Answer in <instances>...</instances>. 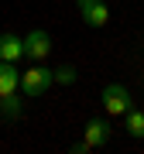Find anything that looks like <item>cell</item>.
I'll list each match as a JSON object with an SVG mask.
<instances>
[{
	"label": "cell",
	"mask_w": 144,
	"mask_h": 154,
	"mask_svg": "<svg viewBox=\"0 0 144 154\" xmlns=\"http://www.w3.org/2000/svg\"><path fill=\"white\" fill-rule=\"evenodd\" d=\"M55 79H52V72L48 69H41V65H34V69H28V72H21V93L24 96H45V89H48Z\"/></svg>",
	"instance_id": "obj_1"
},
{
	"label": "cell",
	"mask_w": 144,
	"mask_h": 154,
	"mask_svg": "<svg viewBox=\"0 0 144 154\" xmlns=\"http://www.w3.org/2000/svg\"><path fill=\"white\" fill-rule=\"evenodd\" d=\"M103 110L110 113V116H124V113L130 110V93L120 82H110V86L103 89Z\"/></svg>",
	"instance_id": "obj_2"
},
{
	"label": "cell",
	"mask_w": 144,
	"mask_h": 154,
	"mask_svg": "<svg viewBox=\"0 0 144 154\" xmlns=\"http://www.w3.org/2000/svg\"><path fill=\"white\" fill-rule=\"evenodd\" d=\"M79 17H83L89 28H103L110 21V11H106L103 0H79Z\"/></svg>",
	"instance_id": "obj_3"
},
{
	"label": "cell",
	"mask_w": 144,
	"mask_h": 154,
	"mask_svg": "<svg viewBox=\"0 0 144 154\" xmlns=\"http://www.w3.org/2000/svg\"><path fill=\"white\" fill-rule=\"evenodd\" d=\"M48 51H52V38L45 31H31L28 38H24V55L34 58V62H45L48 58Z\"/></svg>",
	"instance_id": "obj_4"
},
{
	"label": "cell",
	"mask_w": 144,
	"mask_h": 154,
	"mask_svg": "<svg viewBox=\"0 0 144 154\" xmlns=\"http://www.w3.org/2000/svg\"><path fill=\"white\" fill-rule=\"evenodd\" d=\"M21 86V72H17V62H0V96H11Z\"/></svg>",
	"instance_id": "obj_5"
},
{
	"label": "cell",
	"mask_w": 144,
	"mask_h": 154,
	"mask_svg": "<svg viewBox=\"0 0 144 154\" xmlns=\"http://www.w3.org/2000/svg\"><path fill=\"white\" fill-rule=\"evenodd\" d=\"M106 137H110V127H106L103 120H89L86 123V134H83V144L89 151H96L100 144H106Z\"/></svg>",
	"instance_id": "obj_6"
},
{
	"label": "cell",
	"mask_w": 144,
	"mask_h": 154,
	"mask_svg": "<svg viewBox=\"0 0 144 154\" xmlns=\"http://www.w3.org/2000/svg\"><path fill=\"white\" fill-rule=\"evenodd\" d=\"M24 58V41L17 34H0V62H17Z\"/></svg>",
	"instance_id": "obj_7"
},
{
	"label": "cell",
	"mask_w": 144,
	"mask_h": 154,
	"mask_svg": "<svg viewBox=\"0 0 144 154\" xmlns=\"http://www.w3.org/2000/svg\"><path fill=\"white\" fill-rule=\"evenodd\" d=\"M0 113H4L7 120H17V116L24 113V103L17 99V93H11V96H0Z\"/></svg>",
	"instance_id": "obj_8"
},
{
	"label": "cell",
	"mask_w": 144,
	"mask_h": 154,
	"mask_svg": "<svg viewBox=\"0 0 144 154\" xmlns=\"http://www.w3.org/2000/svg\"><path fill=\"white\" fill-rule=\"evenodd\" d=\"M124 116H127V134H130V137H144V113L130 106Z\"/></svg>",
	"instance_id": "obj_9"
},
{
	"label": "cell",
	"mask_w": 144,
	"mask_h": 154,
	"mask_svg": "<svg viewBox=\"0 0 144 154\" xmlns=\"http://www.w3.org/2000/svg\"><path fill=\"white\" fill-rule=\"evenodd\" d=\"M52 79H55V82H62V86H69V82H76V69H72V65H65V69L52 72Z\"/></svg>",
	"instance_id": "obj_10"
}]
</instances>
